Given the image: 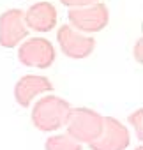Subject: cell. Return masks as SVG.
Returning a JSON list of instances; mask_svg holds the SVG:
<instances>
[{
	"mask_svg": "<svg viewBox=\"0 0 143 150\" xmlns=\"http://www.w3.org/2000/svg\"><path fill=\"white\" fill-rule=\"evenodd\" d=\"M69 113H71V106L67 101L55 96H48L42 97L34 106L32 122L41 131H55L67 122Z\"/></svg>",
	"mask_w": 143,
	"mask_h": 150,
	"instance_id": "6da1fadb",
	"label": "cell"
},
{
	"mask_svg": "<svg viewBox=\"0 0 143 150\" xmlns=\"http://www.w3.org/2000/svg\"><path fill=\"white\" fill-rule=\"evenodd\" d=\"M69 23L73 28H78L80 32H99L103 30L110 21L108 7L103 2L85 6V7H74L67 13Z\"/></svg>",
	"mask_w": 143,
	"mask_h": 150,
	"instance_id": "7a4b0ae2",
	"label": "cell"
},
{
	"mask_svg": "<svg viewBox=\"0 0 143 150\" xmlns=\"http://www.w3.org/2000/svg\"><path fill=\"white\" fill-rule=\"evenodd\" d=\"M65 124L69 125V132L74 141H87V143L97 139L103 129V118L90 110H74V111L71 110Z\"/></svg>",
	"mask_w": 143,
	"mask_h": 150,
	"instance_id": "3957f363",
	"label": "cell"
},
{
	"mask_svg": "<svg viewBox=\"0 0 143 150\" xmlns=\"http://www.w3.org/2000/svg\"><path fill=\"white\" fill-rule=\"evenodd\" d=\"M18 57H20V62L28 65V67L46 69L55 60V48L48 39L34 37V39H28L21 44Z\"/></svg>",
	"mask_w": 143,
	"mask_h": 150,
	"instance_id": "277c9868",
	"label": "cell"
},
{
	"mask_svg": "<svg viewBox=\"0 0 143 150\" xmlns=\"http://www.w3.org/2000/svg\"><path fill=\"white\" fill-rule=\"evenodd\" d=\"M57 39L62 51L71 58H85L94 51L96 46V41L92 37L81 35L71 25H62L57 32Z\"/></svg>",
	"mask_w": 143,
	"mask_h": 150,
	"instance_id": "5b68a950",
	"label": "cell"
},
{
	"mask_svg": "<svg viewBox=\"0 0 143 150\" xmlns=\"http://www.w3.org/2000/svg\"><path fill=\"white\" fill-rule=\"evenodd\" d=\"M28 34V28L23 20V11L9 9L0 14V46L14 48Z\"/></svg>",
	"mask_w": 143,
	"mask_h": 150,
	"instance_id": "8992f818",
	"label": "cell"
},
{
	"mask_svg": "<svg viewBox=\"0 0 143 150\" xmlns=\"http://www.w3.org/2000/svg\"><path fill=\"white\" fill-rule=\"evenodd\" d=\"M129 145L127 129L115 118H103V129L97 139L90 143L94 150H124Z\"/></svg>",
	"mask_w": 143,
	"mask_h": 150,
	"instance_id": "52a82bcc",
	"label": "cell"
},
{
	"mask_svg": "<svg viewBox=\"0 0 143 150\" xmlns=\"http://www.w3.org/2000/svg\"><path fill=\"white\" fill-rule=\"evenodd\" d=\"M23 20L27 28H32L35 32H50L57 25V9L51 2L41 0L23 13Z\"/></svg>",
	"mask_w": 143,
	"mask_h": 150,
	"instance_id": "ba28073f",
	"label": "cell"
},
{
	"mask_svg": "<svg viewBox=\"0 0 143 150\" xmlns=\"http://www.w3.org/2000/svg\"><path fill=\"white\" fill-rule=\"evenodd\" d=\"M53 90V85L48 78L44 76H23L18 83H16V88H14V97H16V103L23 108L30 106L32 99L35 96H41L44 92H51Z\"/></svg>",
	"mask_w": 143,
	"mask_h": 150,
	"instance_id": "9c48e42d",
	"label": "cell"
},
{
	"mask_svg": "<svg viewBox=\"0 0 143 150\" xmlns=\"http://www.w3.org/2000/svg\"><path fill=\"white\" fill-rule=\"evenodd\" d=\"M46 150H80V143L69 136H55L48 139Z\"/></svg>",
	"mask_w": 143,
	"mask_h": 150,
	"instance_id": "30bf717a",
	"label": "cell"
},
{
	"mask_svg": "<svg viewBox=\"0 0 143 150\" xmlns=\"http://www.w3.org/2000/svg\"><path fill=\"white\" fill-rule=\"evenodd\" d=\"M99 0H60V4L69 7V9H74V7H85V6H92L97 4Z\"/></svg>",
	"mask_w": 143,
	"mask_h": 150,
	"instance_id": "8fae6325",
	"label": "cell"
},
{
	"mask_svg": "<svg viewBox=\"0 0 143 150\" xmlns=\"http://www.w3.org/2000/svg\"><path fill=\"white\" fill-rule=\"evenodd\" d=\"M131 122L136 125V131H138V138L141 139V110H138L134 115H131Z\"/></svg>",
	"mask_w": 143,
	"mask_h": 150,
	"instance_id": "7c38bea8",
	"label": "cell"
},
{
	"mask_svg": "<svg viewBox=\"0 0 143 150\" xmlns=\"http://www.w3.org/2000/svg\"><path fill=\"white\" fill-rule=\"evenodd\" d=\"M136 150H141V146H138V148H136Z\"/></svg>",
	"mask_w": 143,
	"mask_h": 150,
	"instance_id": "4fadbf2b",
	"label": "cell"
}]
</instances>
